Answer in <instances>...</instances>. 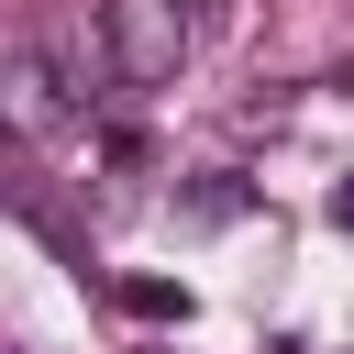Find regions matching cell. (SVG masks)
I'll return each instance as SVG.
<instances>
[{"label":"cell","instance_id":"obj_3","mask_svg":"<svg viewBox=\"0 0 354 354\" xmlns=\"http://www.w3.org/2000/svg\"><path fill=\"white\" fill-rule=\"evenodd\" d=\"M122 310L133 321H188V288L177 277H122Z\"/></svg>","mask_w":354,"mask_h":354},{"label":"cell","instance_id":"obj_1","mask_svg":"<svg viewBox=\"0 0 354 354\" xmlns=\"http://www.w3.org/2000/svg\"><path fill=\"white\" fill-rule=\"evenodd\" d=\"M100 33H111V88H177L188 0H100Z\"/></svg>","mask_w":354,"mask_h":354},{"label":"cell","instance_id":"obj_4","mask_svg":"<svg viewBox=\"0 0 354 354\" xmlns=\"http://www.w3.org/2000/svg\"><path fill=\"white\" fill-rule=\"evenodd\" d=\"M332 221H343V232H354V177H343V188H332Z\"/></svg>","mask_w":354,"mask_h":354},{"label":"cell","instance_id":"obj_2","mask_svg":"<svg viewBox=\"0 0 354 354\" xmlns=\"http://www.w3.org/2000/svg\"><path fill=\"white\" fill-rule=\"evenodd\" d=\"M0 100H11V133H55V122H66V77L44 66V44H11Z\"/></svg>","mask_w":354,"mask_h":354}]
</instances>
